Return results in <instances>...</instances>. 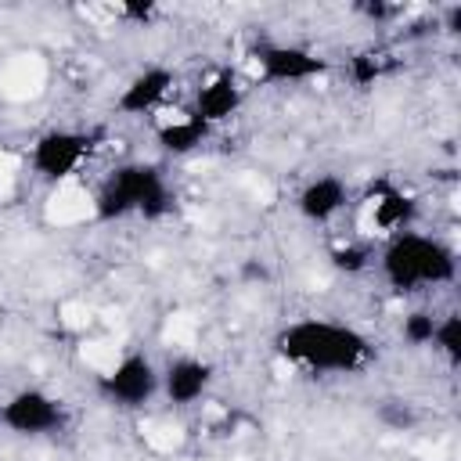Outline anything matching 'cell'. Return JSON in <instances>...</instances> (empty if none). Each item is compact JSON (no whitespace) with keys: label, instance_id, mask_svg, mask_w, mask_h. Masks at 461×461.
Listing matches in <instances>:
<instances>
[{"label":"cell","instance_id":"4fadbf2b","mask_svg":"<svg viewBox=\"0 0 461 461\" xmlns=\"http://www.w3.org/2000/svg\"><path fill=\"white\" fill-rule=\"evenodd\" d=\"M414 212H418L414 198H407V194L396 191V187H385V191L375 198V223H378L382 230H389V234L407 230L411 220H414Z\"/></svg>","mask_w":461,"mask_h":461},{"label":"cell","instance_id":"2e32d148","mask_svg":"<svg viewBox=\"0 0 461 461\" xmlns=\"http://www.w3.org/2000/svg\"><path fill=\"white\" fill-rule=\"evenodd\" d=\"M328 259H331V267L342 270V274H360V270H367V263H371V249L360 245V241H346V245H335Z\"/></svg>","mask_w":461,"mask_h":461},{"label":"cell","instance_id":"9c48e42d","mask_svg":"<svg viewBox=\"0 0 461 461\" xmlns=\"http://www.w3.org/2000/svg\"><path fill=\"white\" fill-rule=\"evenodd\" d=\"M346 205H349V187L335 173H321V176L306 180L299 198H295L299 216L310 220V223H331Z\"/></svg>","mask_w":461,"mask_h":461},{"label":"cell","instance_id":"e0dca14e","mask_svg":"<svg viewBox=\"0 0 461 461\" xmlns=\"http://www.w3.org/2000/svg\"><path fill=\"white\" fill-rule=\"evenodd\" d=\"M378 421L389 425V429H411V425L418 421V411H414L411 403H385V407L378 411Z\"/></svg>","mask_w":461,"mask_h":461},{"label":"cell","instance_id":"ac0fdd59","mask_svg":"<svg viewBox=\"0 0 461 461\" xmlns=\"http://www.w3.org/2000/svg\"><path fill=\"white\" fill-rule=\"evenodd\" d=\"M353 76H357V83H371L378 76V61H371V54H360L353 61Z\"/></svg>","mask_w":461,"mask_h":461},{"label":"cell","instance_id":"277c9868","mask_svg":"<svg viewBox=\"0 0 461 461\" xmlns=\"http://www.w3.org/2000/svg\"><path fill=\"white\" fill-rule=\"evenodd\" d=\"M97 393L126 411H140L148 407L158 393H162V371L155 367L151 357L144 353H126L119 357L112 367H104L97 375Z\"/></svg>","mask_w":461,"mask_h":461},{"label":"cell","instance_id":"d6986e66","mask_svg":"<svg viewBox=\"0 0 461 461\" xmlns=\"http://www.w3.org/2000/svg\"><path fill=\"white\" fill-rule=\"evenodd\" d=\"M360 11H364L367 18H393V14H396V7H385V4H364Z\"/></svg>","mask_w":461,"mask_h":461},{"label":"cell","instance_id":"7a4b0ae2","mask_svg":"<svg viewBox=\"0 0 461 461\" xmlns=\"http://www.w3.org/2000/svg\"><path fill=\"white\" fill-rule=\"evenodd\" d=\"M378 267H382L385 285L400 295H414V292H429V288L457 281V252L443 238L421 234L411 227L396 230L385 241Z\"/></svg>","mask_w":461,"mask_h":461},{"label":"cell","instance_id":"7c38bea8","mask_svg":"<svg viewBox=\"0 0 461 461\" xmlns=\"http://www.w3.org/2000/svg\"><path fill=\"white\" fill-rule=\"evenodd\" d=\"M209 130L212 126H205L198 115H173V119H166L162 126H158V148L162 151H169V155H191L205 137H209Z\"/></svg>","mask_w":461,"mask_h":461},{"label":"cell","instance_id":"6da1fadb","mask_svg":"<svg viewBox=\"0 0 461 461\" xmlns=\"http://www.w3.org/2000/svg\"><path fill=\"white\" fill-rule=\"evenodd\" d=\"M274 349L292 367H306L313 375H349L371 360V339L353 324L303 317L277 331Z\"/></svg>","mask_w":461,"mask_h":461},{"label":"cell","instance_id":"5b68a950","mask_svg":"<svg viewBox=\"0 0 461 461\" xmlns=\"http://www.w3.org/2000/svg\"><path fill=\"white\" fill-rule=\"evenodd\" d=\"M68 421L65 403L43 389H18L0 403V425L14 436H50L61 432Z\"/></svg>","mask_w":461,"mask_h":461},{"label":"cell","instance_id":"8fae6325","mask_svg":"<svg viewBox=\"0 0 461 461\" xmlns=\"http://www.w3.org/2000/svg\"><path fill=\"white\" fill-rule=\"evenodd\" d=\"M241 104H245V86L238 83L234 72H220L205 86H198L191 115H198L205 126H216V122H227Z\"/></svg>","mask_w":461,"mask_h":461},{"label":"cell","instance_id":"5bb4252c","mask_svg":"<svg viewBox=\"0 0 461 461\" xmlns=\"http://www.w3.org/2000/svg\"><path fill=\"white\" fill-rule=\"evenodd\" d=\"M432 346H439V353H443L450 364H461V313H443V317H436Z\"/></svg>","mask_w":461,"mask_h":461},{"label":"cell","instance_id":"3957f363","mask_svg":"<svg viewBox=\"0 0 461 461\" xmlns=\"http://www.w3.org/2000/svg\"><path fill=\"white\" fill-rule=\"evenodd\" d=\"M169 209H173V191L155 162L115 166L94 198L97 220H122L130 212H140L144 220H162Z\"/></svg>","mask_w":461,"mask_h":461},{"label":"cell","instance_id":"9a60e30c","mask_svg":"<svg viewBox=\"0 0 461 461\" xmlns=\"http://www.w3.org/2000/svg\"><path fill=\"white\" fill-rule=\"evenodd\" d=\"M432 331H436V313H429V310L403 313L400 335H403L407 346H432Z\"/></svg>","mask_w":461,"mask_h":461},{"label":"cell","instance_id":"30bf717a","mask_svg":"<svg viewBox=\"0 0 461 461\" xmlns=\"http://www.w3.org/2000/svg\"><path fill=\"white\" fill-rule=\"evenodd\" d=\"M169 90H173V72L166 65H151L122 86V94L115 97V108L122 115H148L169 97Z\"/></svg>","mask_w":461,"mask_h":461},{"label":"cell","instance_id":"ba28073f","mask_svg":"<svg viewBox=\"0 0 461 461\" xmlns=\"http://www.w3.org/2000/svg\"><path fill=\"white\" fill-rule=\"evenodd\" d=\"M212 385V364L202 357H176L162 367V396L173 407H194Z\"/></svg>","mask_w":461,"mask_h":461},{"label":"cell","instance_id":"52a82bcc","mask_svg":"<svg viewBox=\"0 0 461 461\" xmlns=\"http://www.w3.org/2000/svg\"><path fill=\"white\" fill-rule=\"evenodd\" d=\"M328 61L295 43H259L256 47V72L267 83H306L317 79Z\"/></svg>","mask_w":461,"mask_h":461},{"label":"cell","instance_id":"8992f818","mask_svg":"<svg viewBox=\"0 0 461 461\" xmlns=\"http://www.w3.org/2000/svg\"><path fill=\"white\" fill-rule=\"evenodd\" d=\"M90 151H94L90 133H83V130H47L43 137H36V144L29 151V166L43 180H65L86 162Z\"/></svg>","mask_w":461,"mask_h":461}]
</instances>
